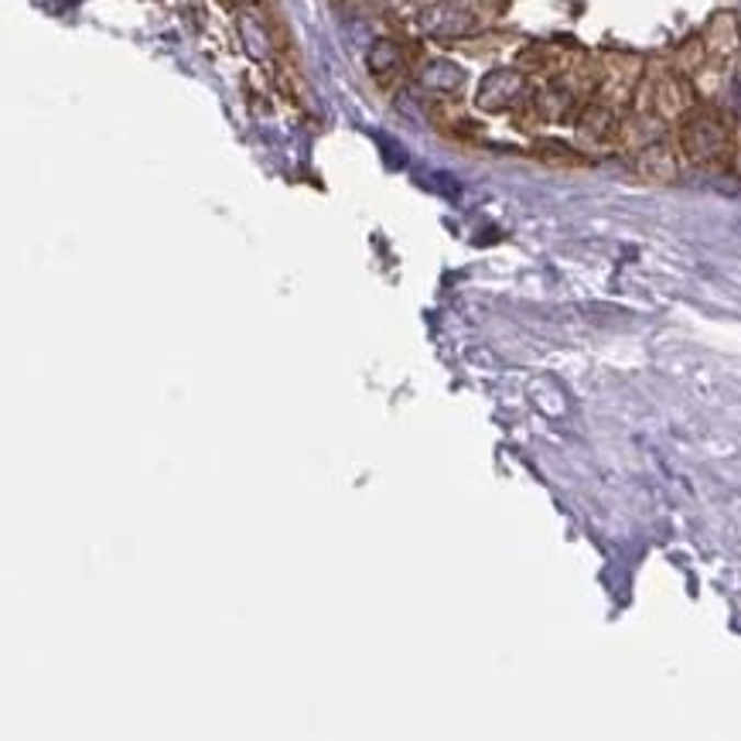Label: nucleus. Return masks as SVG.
Listing matches in <instances>:
<instances>
[{
  "label": "nucleus",
  "instance_id": "1",
  "mask_svg": "<svg viewBox=\"0 0 741 741\" xmlns=\"http://www.w3.org/2000/svg\"><path fill=\"white\" fill-rule=\"evenodd\" d=\"M681 147L694 165H718L728 158L731 134L721 116L697 110V113L684 116V123H681Z\"/></svg>",
  "mask_w": 741,
  "mask_h": 741
},
{
  "label": "nucleus",
  "instance_id": "2",
  "mask_svg": "<svg viewBox=\"0 0 741 741\" xmlns=\"http://www.w3.org/2000/svg\"><path fill=\"white\" fill-rule=\"evenodd\" d=\"M523 97V76L516 69H496L489 72L479 86V106L489 113L509 110Z\"/></svg>",
  "mask_w": 741,
  "mask_h": 741
},
{
  "label": "nucleus",
  "instance_id": "3",
  "mask_svg": "<svg viewBox=\"0 0 741 741\" xmlns=\"http://www.w3.org/2000/svg\"><path fill=\"white\" fill-rule=\"evenodd\" d=\"M427 35H438V38H465L475 31V14L472 11H461V8H451V4H435L430 11H424L420 18Z\"/></svg>",
  "mask_w": 741,
  "mask_h": 741
},
{
  "label": "nucleus",
  "instance_id": "4",
  "mask_svg": "<svg viewBox=\"0 0 741 741\" xmlns=\"http://www.w3.org/2000/svg\"><path fill=\"white\" fill-rule=\"evenodd\" d=\"M653 106L663 116H684L687 106H691V89L681 79H676V76H663L653 86Z\"/></svg>",
  "mask_w": 741,
  "mask_h": 741
},
{
  "label": "nucleus",
  "instance_id": "5",
  "mask_svg": "<svg viewBox=\"0 0 741 741\" xmlns=\"http://www.w3.org/2000/svg\"><path fill=\"white\" fill-rule=\"evenodd\" d=\"M404 69V55H400V48L393 42H380L373 52H369V72H373L380 82L390 79V72H400Z\"/></svg>",
  "mask_w": 741,
  "mask_h": 741
},
{
  "label": "nucleus",
  "instance_id": "6",
  "mask_svg": "<svg viewBox=\"0 0 741 741\" xmlns=\"http://www.w3.org/2000/svg\"><path fill=\"white\" fill-rule=\"evenodd\" d=\"M639 168H642V175H650V178H656V181L676 178V161H673V154H670L663 144H656V147L645 150V154H642V161H639Z\"/></svg>",
  "mask_w": 741,
  "mask_h": 741
},
{
  "label": "nucleus",
  "instance_id": "7",
  "mask_svg": "<svg viewBox=\"0 0 741 741\" xmlns=\"http://www.w3.org/2000/svg\"><path fill=\"white\" fill-rule=\"evenodd\" d=\"M707 45H711V52H718V55H728V52L738 48V27H734L731 14L715 18L711 31H707Z\"/></svg>",
  "mask_w": 741,
  "mask_h": 741
},
{
  "label": "nucleus",
  "instance_id": "8",
  "mask_svg": "<svg viewBox=\"0 0 741 741\" xmlns=\"http://www.w3.org/2000/svg\"><path fill=\"white\" fill-rule=\"evenodd\" d=\"M581 134L584 137H595V141L608 137L611 134V113L602 110V106H592L588 113L581 116Z\"/></svg>",
  "mask_w": 741,
  "mask_h": 741
},
{
  "label": "nucleus",
  "instance_id": "9",
  "mask_svg": "<svg viewBox=\"0 0 741 741\" xmlns=\"http://www.w3.org/2000/svg\"><path fill=\"white\" fill-rule=\"evenodd\" d=\"M540 158L543 161H550V165H581V158L571 150V147H564V144H540Z\"/></svg>",
  "mask_w": 741,
  "mask_h": 741
},
{
  "label": "nucleus",
  "instance_id": "10",
  "mask_svg": "<svg viewBox=\"0 0 741 741\" xmlns=\"http://www.w3.org/2000/svg\"><path fill=\"white\" fill-rule=\"evenodd\" d=\"M223 4H226L229 11H243V8H250L254 0H223Z\"/></svg>",
  "mask_w": 741,
  "mask_h": 741
}]
</instances>
